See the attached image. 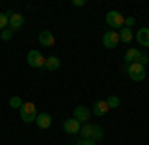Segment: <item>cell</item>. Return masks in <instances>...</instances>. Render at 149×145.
<instances>
[{
	"instance_id": "6da1fadb",
	"label": "cell",
	"mask_w": 149,
	"mask_h": 145,
	"mask_svg": "<svg viewBox=\"0 0 149 145\" xmlns=\"http://www.w3.org/2000/svg\"><path fill=\"white\" fill-rule=\"evenodd\" d=\"M123 58H125L127 64H141V66H147L149 64V56L143 54V52H139L137 48H127Z\"/></svg>"
},
{
	"instance_id": "7a4b0ae2",
	"label": "cell",
	"mask_w": 149,
	"mask_h": 145,
	"mask_svg": "<svg viewBox=\"0 0 149 145\" xmlns=\"http://www.w3.org/2000/svg\"><path fill=\"white\" fill-rule=\"evenodd\" d=\"M36 117H38V109H36L34 103L32 101L22 103V107H20V119L24 123H32V121H36Z\"/></svg>"
},
{
	"instance_id": "3957f363",
	"label": "cell",
	"mask_w": 149,
	"mask_h": 145,
	"mask_svg": "<svg viewBox=\"0 0 149 145\" xmlns=\"http://www.w3.org/2000/svg\"><path fill=\"white\" fill-rule=\"evenodd\" d=\"M105 22L111 26V30H115V28H123V24H125V18H123V14L117 10H109L107 14H105Z\"/></svg>"
},
{
	"instance_id": "277c9868",
	"label": "cell",
	"mask_w": 149,
	"mask_h": 145,
	"mask_svg": "<svg viewBox=\"0 0 149 145\" xmlns=\"http://www.w3.org/2000/svg\"><path fill=\"white\" fill-rule=\"evenodd\" d=\"M127 76L133 79V82H143L145 79V66L141 64H127Z\"/></svg>"
},
{
	"instance_id": "5b68a950",
	"label": "cell",
	"mask_w": 149,
	"mask_h": 145,
	"mask_svg": "<svg viewBox=\"0 0 149 145\" xmlns=\"http://www.w3.org/2000/svg\"><path fill=\"white\" fill-rule=\"evenodd\" d=\"M6 16H8V28H10L12 32H18V30L24 26V16H22V14L8 10V12H6Z\"/></svg>"
},
{
	"instance_id": "8992f818",
	"label": "cell",
	"mask_w": 149,
	"mask_h": 145,
	"mask_svg": "<svg viewBox=\"0 0 149 145\" xmlns=\"http://www.w3.org/2000/svg\"><path fill=\"white\" fill-rule=\"evenodd\" d=\"M102 44H103V48H107V50L117 48V46H119V34L115 32V30H107L102 38Z\"/></svg>"
},
{
	"instance_id": "52a82bcc",
	"label": "cell",
	"mask_w": 149,
	"mask_h": 145,
	"mask_svg": "<svg viewBox=\"0 0 149 145\" xmlns=\"http://www.w3.org/2000/svg\"><path fill=\"white\" fill-rule=\"evenodd\" d=\"M26 62H28V66H32V68H44L46 56H42L38 50H30L28 56H26Z\"/></svg>"
},
{
	"instance_id": "ba28073f",
	"label": "cell",
	"mask_w": 149,
	"mask_h": 145,
	"mask_svg": "<svg viewBox=\"0 0 149 145\" xmlns=\"http://www.w3.org/2000/svg\"><path fill=\"white\" fill-rule=\"evenodd\" d=\"M90 115H92V112H90L86 105H76V107H74V119H76V121L88 123Z\"/></svg>"
},
{
	"instance_id": "9c48e42d",
	"label": "cell",
	"mask_w": 149,
	"mask_h": 145,
	"mask_svg": "<svg viewBox=\"0 0 149 145\" xmlns=\"http://www.w3.org/2000/svg\"><path fill=\"white\" fill-rule=\"evenodd\" d=\"M38 42H40V46L50 48V46L56 44V38H54V34L50 32V30H42V32L38 34Z\"/></svg>"
},
{
	"instance_id": "30bf717a",
	"label": "cell",
	"mask_w": 149,
	"mask_h": 145,
	"mask_svg": "<svg viewBox=\"0 0 149 145\" xmlns=\"http://www.w3.org/2000/svg\"><path fill=\"white\" fill-rule=\"evenodd\" d=\"M64 131L70 133V135H78L80 133V121H76L74 117L66 119V121H64Z\"/></svg>"
},
{
	"instance_id": "8fae6325",
	"label": "cell",
	"mask_w": 149,
	"mask_h": 145,
	"mask_svg": "<svg viewBox=\"0 0 149 145\" xmlns=\"http://www.w3.org/2000/svg\"><path fill=\"white\" fill-rule=\"evenodd\" d=\"M107 112H109V105H107V101H105V100H100V101H95V103H93V109H92L93 115L102 117V115H105Z\"/></svg>"
},
{
	"instance_id": "7c38bea8",
	"label": "cell",
	"mask_w": 149,
	"mask_h": 145,
	"mask_svg": "<svg viewBox=\"0 0 149 145\" xmlns=\"http://www.w3.org/2000/svg\"><path fill=\"white\" fill-rule=\"evenodd\" d=\"M135 40H137V44H141L143 48H149V28H141V30H137Z\"/></svg>"
},
{
	"instance_id": "4fadbf2b",
	"label": "cell",
	"mask_w": 149,
	"mask_h": 145,
	"mask_svg": "<svg viewBox=\"0 0 149 145\" xmlns=\"http://www.w3.org/2000/svg\"><path fill=\"white\" fill-rule=\"evenodd\" d=\"M36 125H38L40 129H48V127L52 125V117H50V113H38V117H36Z\"/></svg>"
},
{
	"instance_id": "5bb4252c",
	"label": "cell",
	"mask_w": 149,
	"mask_h": 145,
	"mask_svg": "<svg viewBox=\"0 0 149 145\" xmlns=\"http://www.w3.org/2000/svg\"><path fill=\"white\" fill-rule=\"evenodd\" d=\"M44 68H46L48 72H56V70H60V58L58 56H48Z\"/></svg>"
},
{
	"instance_id": "9a60e30c",
	"label": "cell",
	"mask_w": 149,
	"mask_h": 145,
	"mask_svg": "<svg viewBox=\"0 0 149 145\" xmlns=\"http://www.w3.org/2000/svg\"><path fill=\"white\" fill-rule=\"evenodd\" d=\"M102 139H103V129H102V125H92V133H90V139H88V141L97 143V141H102Z\"/></svg>"
},
{
	"instance_id": "2e32d148",
	"label": "cell",
	"mask_w": 149,
	"mask_h": 145,
	"mask_svg": "<svg viewBox=\"0 0 149 145\" xmlns=\"http://www.w3.org/2000/svg\"><path fill=\"white\" fill-rule=\"evenodd\" d=\"M117 34H119V42H125V44H129V42L133 40V34H131V30H129V28H125V26H123V28H121Z\"/></svg>"
},
{
	"instance_id": "e0dca14e",
	"label": "cell",
	"mask_w": 149,
	"mask_h": 145,
	"mask_svg": "<svg viewBox=\"0 0 149 145\" xmlns=\"http://www.w3.org/2000/svg\"><path fill=\"white\" fill-rule=\"evenodd\" d=\"M90 133H92V123H84V125L80 127L81 139H90Z\"/></svg>"
},
{
	"instance_id": "ac0fdd59",
	"label": "cell",
	"mask_w": 149,
	"mask_h": 145,
	"mask_svg": "<svg viewBox=\"0 0 149 145\" xmlns=\"http://www.w3.org/2000/svg\"><path fill=\"white\" fill-rule=\"evenodd\" d=\"M8 103H10V107H12V109H20V107H22V103H24V101L20 100L18 96H12Z\"/></svg>"
},
{
	"instance_id": "d6986e66",
	"label": "cell",
	"mask_w": 149,
	"mask_h": 145,
	"mask_svg": "<svg viewBox=\"0 0 149 145\" xmlns=\"http://www.w3.org/2000/svg\"><path fill=\"white\" fill-rule=\"evenodd\" d=\"M105 101H107V105H109V109H115V107H119V103H121L117 96H109V98H107Z\"/></svg>"
},
{
	"instance_id": "ffe728a7",
	"label": "cell",
	"mask_w": 149,
	"mask_h": 145,
	"mask_svg": "<svg viewBox=\"0 0 149 145\" xmlns=\"http://www.w3.org/2000/svg\"><path fill=\"white\" fill-rule=\"evenodd\" d=\"M6 28H8V16H6V12H0V32Z\"/></svg>"
},
{
	"instance_id": "44dd1931",
	"label": "cell",
	"mask_w": 149,
	"mask_h": 145,
	"mask_svg": "<svg viewBox=\"0 0 149 145\" xmlns=\"http://www.w3.org/2000/svg\"><path fill=\"white\" fill-rule=\"evenodd\" d=\"M12 30L10 28H6V30H2V32H0V36H2V40H6V42H8V40H12Z\"/></svg>"
},
{
	"instance_id": "7402d4cb",
	"label": "cell",
	"mask_w": 149,
	"mask_h": 145,
	"mask_svg": "<svg viewBox=\"0 0 149 145\" xmlns=\"http://www.w3.org/2000/svg\"><path fill=\"white\" fill-rule=\"evenodd\" d=\"M133 24H135V18H133V16H127L123 26H125V28H129V26H133Z\"/></svg>"
},
{
	"instance_id": "603a6c76",
	"label": "cell",
	"mask_w": 149,
	"mask_h": 145,
	"mask_svg": "<svg viewBox=\"0 0 149 145\" xmlns=\"http://www.w3.org/2000/svg\"><path fill=\"white\" fill-rule=\"evenodd\" d=\"M76 145H97V143H93V141H88V139H80Z\"/></svg>"
},
{
	"instance_id": "cb8c5ba5",
	"label": "cell",
	"mask_w": 149,
	"mask_h": 145,
	"mask_svg": "<svg viewBox=\"0 0 149 145\" xmlns=\"http://www.w3.org/2000/svg\"><path fill=\"white\" fill-rule=\"evenodd\" d=\"M74 6L76 8H81V6H86V2L84 0H74Z\"/></svg>"
}]
</instances>
